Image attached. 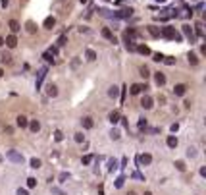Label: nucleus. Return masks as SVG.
<instances>
[{
  "label": "nucleus",
  "mask_w": 206,
  "mask_h": 195,
  "mask_svg": "<svg viewBox=\"0 0 206 195\" xmlns=\"http://www.w3.org/2000/svg\"><path fill=\"white\" fill-rule=\"evenodd\" d=\"M147 85H141V83H135V85H131V95H139V93H143V91H147Z\"/></svg>",
  "instance_id": "9"
},
{
  "label": "nucleus",
  "mask_w": 206,
  "mask_h": 195,
  "mask_svg": "<svg viewBox=\"0 0 206 195\" xmlns=\"http://www.w3.org/2000/svg\"><path fill=\"white\" fill-rule=\"evenodd\" d=\"M131 14H133L131 8H123V10H119V12H114V18H118V19H125V18H131Z\"/></svg>",
  "instance_id": "3"
},
{
  "label": "nucleus",
  "mask_w": 206,
  "mask_h": 195,
  "mask_svg": "<svg viewBox=\"0 0 206 195\" xmlns=\"http://www.w3.org/2000/svg\"><path fill=\"white\" fill-rule=\"evenodd\" d=\"M181 31H183V35H185L189 41H191V43L195 41V33H193V27H191V25H187V23H185V25L181 27Z\"/></svg>",
  "instance_id": "6"
},
{
  "label": "nucleus",
  "mask_w": 206,
  "mask_h": 195,
  "mask_svg": "<svg viewBox=\"0 0 206 195\" xmlns=\"http://www.w3.org/2000/svg\"><path fill=\"white\" fill-rule=\"evenodd\" d=\"M141 75H143L144 79H147L148 75H150V72H148V68H147V66H143V68H141Z\"/></svg>",
  "instance_id": "41"
},
{
  "label": "nucleus",
  "mask_w": 206,
  "mask_h": 195,
  "mask_svg": "<svg viewBox=\"0 0 206 195\" xmlns=\"http://www.w3.org/2000/svg\"><path fill=\"white\" fill-rule=\"evenodd\" d=\"M141 106L144 108V110H148V108H152V99L148 95H144L143 99H141Z\"/></svg>",
  "instance_id": "11"
},
{
  "label": "nucleus",
  "mask_w": 206,
  "mask_h": 195,
  "mask_svg": "<svg viewBox=\"0 0 206 195\" xmlns=\"http://www.w3.org/2000/svg\"><path fill=\"white\" fill-rule=\"evenodd\" d=\"M2 44H4V39H2V37H0V47H2Z\"/></svg>",
  "instance_id": "57"
},
{
  "label": "nucleus",
  "mask_w": 206,
  "mask_h": 195,
  "mask_svg": "<svg viewBox=\"0 0 206 195\" xmlns=\"http://www.w3.org/2000/svg\"><path fill=\"white\" fill-rule=\"evenodd\" d=\"M118 95H119V89L116 87V85H112V87L108 89V97H110V99H116Z\"/></svg>",
  "instance_id": "26"
},
{
  "label": "nucleus",
  "mask_w": 206,
  "mask_h": 195,
  "mask_svg": "<svg viewBox=\"0 0 206 195\" xmlns=\"http://www.w3.org/2000/svg\"><path fill=\"white\" fill-rule=\"evenodd\" d=\"M0 4H2V8H6L8 4H10V0H0Z\"/></svg>",
  "instance_id": "53"
},
{
  "label": "nucleus",
  "mask_w": 206,
  "mask_h": 195,
  "mask_svg": "<svg viewBox=\"0 0 206 195\" xmlns=\"http://www.w3.org/2000/svg\"><path fill=\"white\" fill-rule=\"evenodd\" d=\"M67 178H70V174H67V172H62V174H60V182H62V184L67 180Z\"/></svg>",
  "instance_id": "47"
},
{
  "label": "nucleus",
  "mask_w": 206,
  "mask_h": 195,
  "mask_svg": "<svg viewBox=\"0 0 206 195\" xmlns=\"http://www.w3.org/2000/svg\"><path fill=\"white\" fill-rule=\"evenodd\" d=\"M162 62H166L168 66H173V64H175V58H173V56H164Z\"/></svg>",
  "instance_id": "34"
},
{
  "label": "nucleus",
  "mask_w": 206,
  "mask_h": 195,
  "mask_svg": "<svg viewBox=\"0 0 206 195\" xmlns=\"http://www.w3.org/2000/svg\"><path fill=\"white\" fill-rule=\"evenodd\" d=\"M0 60H2L4 64H10V62H12V56L8 54V52H4V54H2V58H0Z\"/></svg>",
  "instance_id": "39"
},
{
  "label": "nucleus",
  "mask_w": 206,
  "mask_h": 195,
  "mask_svg": "<svg viewBox=\"0 0 206 195\" xmlns=\"http://www.w3.org/2000/svg\"><path fill=\"white\" fill-rule=\"evenodd\" d=\"M35 31H37V25H35L33 21H27V33H31V35H33Z\"/></svg>",
  "instance_id": "30"
},
{
  "label": "nucleus",
  "mask_w": 206,
  "mask_h": 195,
  "mask_svg": "<svg viewBox=\"0 0 206 195\" xmlns=\"http://www.w3.org/2000/svg\"><path fill=\"white\" fill-rule=\"evenodd\" d=\"M166 143H168L169 149H175V147H177V137H175V135H169L168 139H166Z\"/></svg>",
  "instance_id": "24"
},
{
  "label": "nucleus",
  "mask_w": 206,
  "mask_h": 195,
  "mask_svg": "<svg viewBox=\"0 0 206 195\" xmlns=\"http://www.w3.org/2000/svg\"><path fill=\"white\" fill-rule=\"evenodd\" d=\"M119 122H122V124H123V128H129V124H127V118L119 116Z\"/></svg>",
  "instance_id": "51"
},
{
  "label": "nucleus",
  "mask_w": 206,
  "mask_h": 195,
  "mask_svg": "<svg viewBox=\"0 0 206 195\" xmlns=\"http://www.w3.org/2000/svg\"><path fill=\"white\" fill-rule=\"evenodd\" d=\"M79 2H81V4H87V2H89V0H79Z\"/></svg>",
  "instance_id": "56"
},
{
  "label": "nucleus",
  "mask_w": 206,
  "mask_h": 195,
  "mask_svg": "<svg viewBox=\"0 0 206 195\" xmlns=\"http://www.w3.org/2000/svg\"><path fill=\"white\" fill-rule=\"evenodd\" d=\"M147 29H148V33H150V37H154V39H158V37H160V27H156V25H148Z\"/></svg>",
  "instance_id": "18"
},
{
  "label": "nucleus",
  "mask_w": 206,
  "mask_h": 195,
  "mask_svg": "<svg viewBox=\"0 0 206 195\" xmlns=\"http://www.w3.org/2000/svg\"><path fill=\"white\" fill-rule=\"evenodd\" d=\"M123 184H125V176H119V178H118V180H116V182H114V185H116V188H118V189H119V188H122V185H123Z\"/></svg>",
  "instance_id": "32"
},
{
  "label": "nucleus",
  "mask_w": 206,
  "mask_h": 195,
  "mask_svg": "<svg viewBox=\"0 0 206 195\" xmlns=\"http://www.w3.org/2000/svg\"><path fill=\"white\" fill-rule=\"evenodd\" d=\"M8 27H10L12 33H18V31H21V25H19L15 19H10V21H8Z\"/></svg>",
  "instance_id": "15"
},
{
  "label": "nucleus",
  "mask_w": 206,
  "mask_h": 195,
  "mask_svg": "<svg viewBox=\"0 0 206 195\" xmlns=\"http://www.w3.org/2000/svg\"><path fill=\"white\" fill-rule=\"evenodd\" d=\"M66 41H67V37H66V35H62V37L58 39V47H64V44H66Z\"/></svg>",
  "instance_id": "46"
},
{
  "label": "nucleus",
  "mask_w": 206,
  "mask_h": 195,
  "mask_svg": "<svg viewBox=\"0 0 206 195\" xmlns=\"http://www.w3.org/2000/svg\"><path fill=\"white\" fill-rule=\"evenodd\" d=\"M48 52H50L52 56H56V54H58V47H50V50H48Z\"/></svg>",
  "instance_id": "50"
},
{
  "label": "nucleus",
  "mask_w": 206,
  "mask_h": 195,
  "mask_svg": "<svg viewBox=\"0 0 206 195\" xmlns=\"http://www.w3.org/2000/svg\"><path fill=\"white\" fill-rule=\"evenodd\" d=\"M137 162H139V164H143V166H148V164L152 162V155H148V153L139 155V157H137Z\"/></svg>",
  "instance_id": "5"
},
{
  "label": "nucleus",
  "mask_w": 206,
  "mask_h": 195,
  "mask_svg": "<svg viewBox=\"0 0 206 195\" xmlns=\"http://www.w3.org/2000/svg\"><path fill=\"white\" fill-rule=\"evenodd\" d=\"M177 129H179V124H173V126H172V131H173V133H175V131H177Z\"/></svg>",
  "instance_id": "54"
},
{
  "label": "nucleus",
  "mask_w": 206,
  "mask_h": 195,
  "mask_svg": "<svg viewBox=\"0 0 206 195\" xmlns=\"http://www.w3.org/2000/svg\"><path fill=\"white\" fill-rule=\"evenodd\" d=\"M27 126H29V129H31L33 133H37L39 129H41V122H39V120H31V122H29Z\"/></svg>",
  "instance_id": "19"
},
{
  "label": "nucleus",
  "mask_w": 206,
  "mask_h": 195,
  "mask_svg": "<svg viewBox=\"0 0 206 195\" xmlns=\"http://www.w3.org/2000/svg\"><path fill=\"white\" fill-rule=\"evenodd\" d=\"M156 2H160V4H164V2H166V0H156Z\"/></svg>",
  "instance_id": "59"
},
{
  "label": "nucleus",
  "mask_w": 206,
  "mask_h": 195,
  "mask_svg": "<svg viewBox=\"0 0 206 195\" xmlns=\"http://www.w3.org/2000/svg\"><path fill=\"white\" fill-rule=\"evenodd\" d=\"M110 137H112V139H114V141H116V139H119V137H122V133H119V129H116V128H114V129H112V131H110Z\"/></svg>",
  "instance_id": "31"
},
{
  "label": "nucleus",
  "mask_w": 206,
  "mask_h": 195,
  "mask_svg": "<svg viewBox=\"0 0 206 195\" xmlns=\"http://www.w3.org/2000/svg\"><path fill=\"white\" fill-rule=\"evenodd\" d=\"M195 31H196V35H199V37H202V35H204V31H202V23H196V25H195Z\"/></svg>",
  "instance_id": "35"
},
{
  "label": "nucleus",
  "mask_w": 206,
  "mask_h": 195,
  "mask_svg": "<svg viewBox=\"0 0 206 195\" xmlns=\"http://www.w3.org/2000/svg\"><path fill=\"white\" fill-rule=\"evenodd\" d=\"M154 81H156L158 87H162V85L166 83V75L162 74V72H156V74H154Z\"/></svg>",
  "instance_id": "16"
},
{
  "label": "nucleus",
  "mask_w": 206,
  "mask_h": 195,
  "mask_svg": "<svg viewBox=\"0 0 206 195\" xmlns=\"http://www.w3.org/2000/svg\"><path fill=\"white\" fill-rule=\"evenodd\" d=\"M185 93H187V85H185V83H177L175 87H173V95H177V97H183Z\"/></svg>",
  "instance_id": "7"
},
{
  "label": "nucleus",
  "mask_w": 206,
  "mask_h": 195,
  "mask_svg": "<svg viewBox=\"0 0 206 195\" xmlns=\"http://www.w3.org/2000/svg\"><path fill=\"white\" fill-rule=\"evenodd\" d=\"M35 185H37V180H35V178H27V188L33 189Z\"/></svg>",
  "instance_id": "38"
},
{
  "label": "nucleus",
  "mask_w": 206,
  "mask_h": 195,
  "mask_svg": "<svg viewBox=\"0 0 206 195\" xmlns=\"http://www.w3.org/2000/svg\"><path fill=\"white\" fill-rule=\"evenodd\" d=\"M131 178H133V180H139V182H144V176H143L141 172H133Z\"/></svg>",
  "instance_id": "36"
},
{
  "label": "nucleus",
  "mask_w": 206,
  "mask_h": 195,
  "mask_svg": "<svg viewBox=\"0 0 206 195\" xmlns=\"http://www.w3.org/2000/svg\"><path fill=\"white\" fill-rule=\"evenodd\" d=\"M195 155H196V149L195 147H189L187 149V157H195Z\"/></svg>",
  "instance_id": "45"
},
{
  "label": "nucleus",
  "mask_w": 206,
  "mask_h": 195,
  "mask_svg": "<svg viewBox=\"0 0 206 195\" xmlns=\"http://www.w3.org/2000/svg\"><path fill=\"white\" fill-rule=\"evenodd\" d=\"M44 29H54V25H56V18H52V16H48L46 19H44Z\"/></svg>",
  "instance_id": "13"
},
{
  "label": "nucleus",
  "mask_w": 206,
  "mask_h": 195,
  "mask_svg": "<svg viewBox=\"0 0 206 195\" xmlns=\"http://www.w3.org/2000/svg\"><path fill=\"white\" fill-rule=\"evenodd\" d=\"M43 58H44V60H46V62H48V64H54V56H52V54H50V52H44V54H43Z\"/></svg>",
  "instance_id": "33"
},
{
  "label": "nucleus",
  "mask_w": 206,
  "mask_h": 195,
  "mask_svg": "<svg viewBox=\"0 0 206 195\" xmlns=\"http://www.w3.org/2000/svg\"><path fill=\"white\" fill-rule=\"evenodd\" d=\"M46 95L54 99V97L58 95V87H56V85H52V83H50V85H46Z\"/></svg>",
  "instance_id": "17"
},
{
  "label": "nucleus",
  "mask_w": 206,
  "mask_h": 195,
  "mask_svg": "<svg viewBox=\"0 0 206 195\" xmlns=\"http://www.w3.org/2000/svg\"><path fill=\"white\" fill-rule=\"evenodd\" d=\"M4 43H6L10 48H15V47H18V39H15V35H8V37L4 39Z\"/></svg>",
  "instance_id": "12"
},
{
  "label": "nucleus",
  "mask_w": 206,
  "mask_h": 195,
  "mask_svg": "<svg viewBox=\"0 0 206 195\" xmlns=\"http://www.w3.org/2000/svg\"><path fill=\"white\" fill-rule=\"evenodd\" d=\"M175 168L179 170V172H185V170H187V166H185L183 160H175Z\"/></svg>",
  "instance_id": "29"
},
{
  "label": "nucleus",
  "mask_w": 206,
  "mask_h": 195,
  "mask_svg": "<svg viewBox=\"0 0 206 195\" xmlns=\"http://www.w3.org/2000/svg\"><path fill=\"white\" fill-rule=\"evenodd\" d=\"M52 193H56V195H67V193H64L60 188H52Z\"/></svg>",
  "instance_id": "48"
},
{
  "label": "nucleus",
  "mask_w": 206,
  "mask_h": 195,
  "mask_svg": "<svg viewBox=\"0 0 206 195\" xmlns=\"http://www.w3.org/2000/svg\"><path fill=\"white\" fill-rule=\"evenodd\" d=\"M18 195H29V191H27V189H23V188H19V189H18Z\"/></svg>",
  "instance_id": "52"
},
{
  "label": "nucleus",
  "mask_w": 206,
  "mask_h": 195,
  "mask_svg": "<svg viewBox=\"0 0 206 195\" xmlns=\"http://www.w3.org/2000/svg\"><path fill=\"white\" fill-rule=\"evenodd\" d=\"M127 195H137V193H135V191H129V193H127Z\"/></svg>",
  "instance_id": "58"
},
{
  "label": "nucleus",
  "mask_w": 206,
  "mask_h": 195,
  "mask_svg": "<svg viewBox=\"0 0 206 195\" xmlns=\"http://www.w3.org/2000/svg\"><path fill=\"white\" fill-rule=\"evenodd\" d=\"M92 160H95V157H92V155H85L83 157V164H91Z\"/></svg>",
  "instance_id": "40"
},
{
  "label": "nucleus",
  "mask_w": 206,
  "mask_h": 195,
  "mask_svg": "<svg viewBox=\"0 0 206 195\" xmlns=\"http://www.w3.org/2000/svg\"><path fill=\"white\" fill-rule=\"evenodd\" d=\"M125 89H127V87H122V103L125 100Z\"/></svg>",
  "instance_id": "55"
},
{
  "label": "nucleus",
  "mask_w": 206,
  "mask_h": 195,
  "mask_svg": "<svg viewBox=\"0 0 206 195\" xmlns=\"http://www.w3.org/2000/svg\"><path fill=\"white\" fill-rule=\"evenodd\" d=\"M81 124H83V128L85 129H91L92 126H95V122H92V118H89V116H85L83 120H81Z\"/></svg>",
  "instance_id": "21"
},
{
  "label": "nucleus",
  "mask_w": 206,
  "mask_h": 195,
  "mask_svg": "<svg viewBox=\"0 0 206 195\" xmlns=\"http://www.w3.org/2000/svg\"><path fill=\"white\" fill-rule=\"evenodd\" d=\"M123 41H125V47H127V50H129V52H135V47H137V44H135V41H133V39H129L125 33H123Z\"/></svg>",
  "instance_id": "10"
},
{
  "label": "nucleus",
  "mask_w": 206,
  "mask_h": 195,
  "mask_svg": "<svg viewBox=\"0 0 206 195\" xmlns=\"http://www.w3.org/2000/svg\"><path fill=\"white\" fill-rule=\"evenodd\" d=\"M102 37H104V39H108L110 43H118V41H116V37H114V33H112V29H110V27H102Z\"/></svg>",
  "instance_id": "8"
},
{
  "label": "nucleus",
  "mask_w": 206,
  "mask_h": 195,
  "mask_svg": "<svg viewBox=\"0 0 206 195\" xmlns=\"http://www.w3.org/2000/svg\"><path fill=\"white\" fill-rule=\"evenodd\" d=\"M160 37H164L168 41H175V43H181V41H183V35H181L179 31H175V27H172V25L162 27V29H160Z\"/></svg>",
  "instance_id": "1"
},
{
  "label": "nucleus",
  "mask_w": 206,
  "mask_h": 195,
  "mask_svg": "<svg viewBox=\"0 0 206 195\" xmlns=\"http://www.w3.org/2000/svg\"><path fill=\"white\" fill-rule=\"evenodd\" d=\"M135 50L139 52V54H143V56H148V54H150V48H148L147 44H137Z\"/></svg>",
  "instance_id": "14"
},
{
  "label": "nucleus",
  "mask_w": 206,
  "mask_h": 195,
  "mask_svg": "<svg viewBox=\"0 0 206 195\" xmlns=\"http://www.w3.org/2000/svg\"><path fill=\"white\" fill-rule=\"evenodd\" d=\"M119 116H122V114H119V112L118 110H114V112H110V116H108V120H110L112 122V124H118V122H119Z\"/></svg>",
  "instance_id": "22"
},
{
  "label": "nucleus",
  "mask_w": 206,
  "mask_h": 195,
  "mask_svg": "<svg viewBox=\"0 0 206 195\" xmlns=\"http://www.w3.org/2000/svg\"><path fill=\"white\" fill-rule=\"evenodd\" d=\"M15 124H18L19 128H27V124H29V120H27L25 116H18V118H15Z\"/></svg>",
  "instance_id": "23"
},
{
  "label": "nucleus",
  "mask_w": 206,
  "mask_h": 195,
  "mask_svg": "<svg viewBox=\"0 0 206 195\" xmlns=\"http://www.w3.org/2000/svg\"><path fill=\"white\" fill-rule=\"evenodd\" d=\"M31 168H41V160H39V158H31Z\"/></svg>",
  "instance_id": "37"
},
{
  "label": "nucleus",
  "mask_w": 206,
  "mask_h": 195,
  "mask_svg": "<svg viewBox=\"0 0 206 195\" xmlns=\"http://www.w3.org/2000/svg\"><path fill=\"white\" fill-rule=\"evenodd\" d=\"M2 74H4V72H2V70H0V78H2Z\"/></svg>",
  "instance_id": "61"
},
{
  "label": "nucleus",
  "mask_w": 206,
  "mask_h": 195,
  "mask_svg": "<svg viewBox=\"0 0 206 195\" xmlns=\"http://www.w3.org/2000/svg\"><path fill=\"white\" fill-rule=\"evenodd\" d=\"M73 139L77 141V143H83V141H85V135H83V133H75V135H73Z\"/></svg>",
  "instance_id": "42"
},
{
  "label": "nucleus",
  "mask_w": 206,
  "mask_h": 195,
  "mask_svg": "<svg viewBox=\"0 0 206 195\" xmlns=\"http://www.w3.org/2000/svg\"><path fill=\"white\" fill-rule=\"evenodd\" d=\"M6 158L10 162H14V164H23V155L19 151H15V149H12V151L6 153Z\"/></svg>",
  "instance_id": "2"
},
{
  "label": "nucleus",
  "mask_w": 206,
  "mask_h": 195,
  "mask_svg": "<svg viewBox=\"0 0 206 195\" xmlns=\"http://www.w3.org/2000/svg\"><path fill=\"white\" fill-rule=\"evenodd\" d=\"M119 166H118V160L116 158H110L108 160V172H114V170H118Z\"/></svg>",
  "instance_id": "25"
},
{
  "label": "nucleus",
  "mask_w": 206,
  "mask_h": 195,
  "mask_svg": "<svg viewBox=\"0 0 206 195\" xmlns=\"http://www.w3.org/2000/svg\"><path fill=\"white\" fill-rule=\"evenodd\" d=\"M144 195H152V193H150V191H147V193H144Z\"/></svg>",
  "instance_id": "60"
},
{
  "label": "nucleus",
  "mask_w": 206,
  "mask_h": 195,
  "mask_svg": "<svg viewBox=\"0 0 206 195\" xmlns=\"http://www.w3.org/2000/svg\"><path fill=\"white\" fill-rule=\"evenodd\" d=\"M125 35H127L129 39H133V41H135L137 37H139V31H137V29H127V31H125Z\"/></svg>",
  "instance_id": "28"
},
{
  "label": "nucleus",
  "mask_w": 206,
  "mask_h": 195,
  "mask_svg": "<svg viewBox=\"0 0 206 195\" xmlns=\"http://www.w3.org/2000/svg\"><path fill=\"white\" fill-rule=\"evenodd\" d=\"M54 139H56V141H58V143H60V141H62V139H64V133H62V131H60V129H58V131H54Z\"/></svg>",
  "instance_id": "43"
},
{
  "label": "nucleus",
  "mask_w": 206,
  "mask_h": 195,
  "mask_svg": "<svg viewBox=\"0 0 206 195\" xmlns=\"http://www.w3.org/2000/svg\"><path fill=\"white\" fill-rule=\"evenodd\" d=\"M189 64H191V66H199V58H196V54L195 52H189Z\"/></svg>",
  "instance_id": "27"
},
{
  "label": "nucleus",
  "mask_w": 206,
  "mask_h": 195,
  "mask_svg": "<svg viewBox=\"0 0 206 195\" xmlns=\"http://www.w3.org/2000/svg\"><path fill=\"white\" fill-rule=\"evenodd\" d=\"M85 58H87L89 62H95L96 60V52L92 50V48H87V50H85Z\"/></svg>",
  "instance_id": "20"
},
{
  "label": "nucleus",
  "mask_w": 206,
  "mask_h": 195,
  "mask_svg": "<svg viewBox=\"0 0 206 195\" xmlns=\"http://www.w3.org/2000/svg\"><path fill=\"white\" fill-rule=\"evenodd\" d=\"M46 72H48V68H41V70H39V74H37V83H35V87H37V89H41L43 81H44V78H46Z\"/></svg>",
  "instance_id": "4"
},
{
  "label": "nucleus",
  "mask_w": 206,
  "mask_h": 195,
  "mask_svg": "<svg viewBox=\"0 0 206 195\" xmlns=\"http://www.w3.org/2000/svg\"><path fill=\"white\" fill-rule=\"evenodd\" d=\"M143 128H147V120L141 118V120H139V129H143Z\"/></svg>",
  "instance_id": "49"
},
{
  "label": "nucleus",
  "mask_w": 206,
  "mask_h": 195,
  "mask_svg": "<svg viewBox=\"0 0 206 195\" xmlns=\"http://www.w3.org/2000/svg\"><path fill=\"white\" fill-rule=\"evenodd\" d=\"M152 60H154V62H162V60H164V54L156 52V54H154V58H152Z\"/></svg>",
  "instance_id": "44"
}]
</instances>
